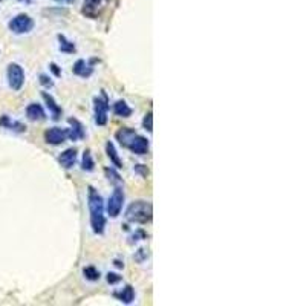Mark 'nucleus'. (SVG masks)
<instances>
[{
    "mask_svg": "<svg viewBox=\"0 0 306 306\" xmlns=\"http://www.w3.org/2000/svg\"><path fill=\"white\" fill-rule=\"evenodd\" d=\"M88 205L90 212V225L95 234H103L104 227H106V217H104V204L103 198L93 187H89L88 195Z\"/></svg>",
    "mask_w": 306,
    "mask_h": 306,
    "instance_id": "1",
    "label": "nucleus"
},
{
    "mask_svg": "<svg viewBox=\"0 0 306 306\" xmlns=\"http://www.w3.org/2000/svg\"><path fill=\"white\" fill-rule=\"evenodd\" d=\"M126 217L127 220L133 224H147L150 222L153 217V207L150 202H145V200H138V202H133L127 212H126Z\"/></svg>",
    "mask_w": 306,
    "mask_h": 306,
    "instance_id": "2",
    "label": "nucleus"
},
{
    "mask_svg": "<svg viewBox=\"0 0 306 306\" xmlns=\"http://www.w3.org/2000/svg\"><path fill=\"white\" fill-rule=\"evenodd\" d=\"M6 75H8V84L13 90H20L23 88L25 72H23V68L20 65H17V63H11V65H8Z\"/></svg>",
    "mask_w": 306,
    "mask_h": 306,
    "instance_id": "3",
    "label": "nucleus"
},
{
    "mask_svg": "<svg viewBox=\"0 0 306 306\" xmlns=\"http://www.w3.org/2000/svg\"><path fill=\"white\" fill-rule=\"evenodd\" d=\"M8 26L14 34H26V33H29V31H33L34 20L31 18L28 14H18L11 20V22H9Z\"/></svg>",
    "mask_w": 306,
    "mask_h": 306,
    "instance_id": "4",
    "label": "nucleus"
},
{
    "mask_svg": "<svg viewBox=\"0 0 306 306\" xmlns=\"http://www.w3.org/2000/svg\"><path fill=\"white\" fill-rule=\"evenodd\" d=\"M93 110H95V123H97L98 126H104L108 123L109 104H108L106 93H103L101 97L93 98Z\"/></svg>",
    "mask_w": 306,
    "mask_h": 306,
    "instance_id": "5",
    "label": "nucleus"
},
{
    "mask_svg": "<svg viewBox=\"0 0 306 306\" xmlns=\"http://www.w3.org/2000/svg\"><path fill=\"white\" fill-rule=\"evenodd\" d=\"M123 202H124V192L121 187H117L113 190V193L109 198V202H108V213L110 217H118V215L121 213V208H123Z\"/></svg>",
    "mask_w": 306,
    "mask_h": 306,
    "instance_id": "6",
    "label": "nucleus"
},
{
    "mask_svg": "<svg viewBox=\"0 0 306 306\" xmlns=\"http://www.w3.org/2000/svg\"><path fill=\"white\" fill-rule=\"evenodd\" d=\"M68 138V129H60V127H52L45 132V140L48 144L52 145H58L61 143H65Z\"/></svg>",
    "mask_w": 306,
    "mask_h": 306,
    "instance_id": "7",
    "label": "nucleus"
},
{
    "mask_svg": "<svg viewBox=\"0 0 306 306\" xmlns=\"http://www.w3.org/2000/svg\"><path fill=\"white\" fill-rule=\"evenodd\" d=\"M129 149L135 153V155H145L149 152V140L144 138V136L136 135L133 141L130 143Z\"/></svg>",
    "mask_w": 306,
    "mask_h": 306,
    "instance_id": "8",
    "label": "nucleus"
},
{
    "mask_svg": "<svg viewBox=\"0 0 306 306\" xmlns=\"http://www.w3.org/2000/svg\"><path fill=\"white\" fill-rule=\"evenodd\" d=\"M0 127L8 129V130H13V132H17V133H23L26 130V126L25 124H22L20 121H16V120H11L9 117H6V115H3V117L0 118Z\"/></svg>",
    "mask_w": 306,
    "mask_h": 306,
    "instance_id": "9",
    "label": "nucleus"
},
{
    "mask_svg": "<svg viewBox=\"0 0 306 306\" xmlns=\"http://www.w3.org/2000/svg\"><path fill=\"white\" fill-rule=\"evenodd\" d=\"M26 117L31 121H41L46 118V113L43 110V108L40 106L37 103H31L29 106L26 108Z\"/></svg>",
    "mask_w": 306,
    "mask_h": 306,
    "instance_id": "10",
    "label": "nucleus"
},
{
    "mask_svg": "<svg viewBox=\"0 0 306 306\" xmlns=\"http://www.w3.org/2000/svg\"><path fill=\"white\" fill-rule=\"evenodd\" d=\"M69 124L72 126L71 129H68V138H71L72 141H77V140H81L84 138V129H83V126L78 120L75 118H71L69 120Z\"/></svg>",
    "mask_w": 306,
    "mask_h": 306,
    "instance_id": "11",
    "label": "nucleus"
},
{
    "mask_svg": "<svg viewBox=\"0 0 306 306\" xmlns=\"http://www.w3.org/2000/svg\"><path fill=\"white\" fill-rule=\"evenodd\" d=\"M58 162L61 164V167L72 168L73 165H75V162H77V150L75 149H68V150H65V152H63L58 156Z\"/></svg>",
    "mask_w": 306,
    "mask_h": 306,
    "instance_id": "12",
    "label": "nucleus"
},
{
    "mask_svg": "<svg viewBox=\"0 0 306 306\" xmlns=\"http://www.w3.org/2000/svg\"><path fill=\"white\" fill-rule=\"evenodd\" d=\"M138 135L136 133L133 129H129V127H124V129H120L118 132H117V140L120 141V144L123 145V147H126V149H129V145H130V143L133 141V138L135 136Z\"/></svg>",
    "mask_w": 306,
    "mask_h": 306,
    "instance_id": "13",
    "label": "nucleus"
},
{
    "mask_svg": "<svg viewBox=\"0 0 306 306\" xmlns=\"http://www.w3.org/2000/svg\"><path fill=\"white\" fill-rule=\"evenodd\" d=\"M43 100L46 101V106L51 110V118L54 120V121L60 120V117H61V108L55 103V100L52 98L48 92H43Z\"/></svg>",
    "mask_w": 306,
    "mask_h": 306,
    "instance_id": "14",
    "label": "nucleus"
},
{
    "mask_svg": "<svg viewBox=\"0 0 306 306\" xmlns=\"http://www.w3.org/2000/svg\"><path fill=\"white\" fill-rule=\"evenodd\" d=\"M104 0H84L83 5V14H86L89 17H97L98 9L103 5Z\"/></svg>",
    "mask_w": 306,
    "mask_h": 306,
    "instance_id": "15",
    "label": "nucleus"
},
{
    "mask_svg": "<svg viewBox=\"0 0 306 306\" xmlns=\"http://www.w3.org/2000/svg\"><path fill=\"white\" fill-rule=\"evenodd\" d=\"M93 72V68L92 65H89V63H86L84 60H78L75 63V66H73V73H77V75L83 77V78H88L92 75Z\"/></svg>",
    "mask_w": 306,
    "mask_h": 306,
    "instance_id": "16",
    "label": "nucleus"
},
{
    "mask_svg": "<svg viewBox=\"0 0 306 306\" xmlns=\"http://www.w3.org/2000/svg\"><path fill=\"white\" fill-rule=\"evenodd\" d=\"M113 112H115V115H117V117H121V118H129L133 110H132V108L129 106L127 103L123 101V100H120V101L115 103V106H113Z\"/></svg>",
    "mask_w": 306,
    "mask_h": 306,
    "instance_id": "17",
    "label": "nucleus"
},
{
    "mask_svg": "<svg viewBox=\"0 0 306 306\" xmlns=\"http://www.w3.org/2000/svg\"><path fill=\"white\" fill-rule=\"evenodd\" d=\"M113 295L123 303H132L135 299V291L130 285H127V287H124L120 292H113Z\"/></svg>",
    "mask_w": 306,
    "mask_h": 306,
    "instance_id": "18",
    "label": "nucleus"
},
{
    "mask_svg": "<svg viewBox=\"0 0 306 306\" xmlns=\"http://www.w3.org/2000/svg\"><path fill=\"white\" fill-rule=\"evenodd\" d=\"M106 152H108V156L110 158L112 164H113L115 167H117V168H123V162H121V160H120V156H118L117 150H115V145H113L110 141L106 144Z\"/></svg>",
    "mask_w": 306,
    "mask_h": 306,
    "instance_id": "19",
    "label": "nucleus"
},
{
    "mask_svg": "<svg viewBox=\"0 0 306 306\" xmlns=\"http://www.w3.org/2000/svg\"><path fill=\"white\" fill-rule=\"evenodd\" d=\"M81 168H83L84 172H93V168H95V161H93L92 153H90L89 150H86V152H84V155H83Z\"/></svg>",
    "mask_w": 306,
    "mask_h": 306,
    "instance_id": "20",
    "label": "nucleus"
},
{
    "mask_svg": "<svg viewBox=\"0 0 306 306\" xmlns=\"http://www.w3.org/2000/svg\"><path fill=\"white\" fill-rule=\"evenodd\" d=\"M58 40H60L61 52H66V54H72V52H75V45H73L72 41L66 40L65 36H58Z\"/></svg>",
    "mask_w": 306,
    "mask_h": 306,
    "instance_id": "21",
    "label": "nucleus"
},
{
    "mask_svg": "<svg viewBox=\"0 0 306 306\" xmlns=\"http://www.w3.org/2000/svg\"><path fill=\"white\" fill-rule=\"evenodd\" d=\"M83 274H84V277H86L88 280H98L100 279V271L95 268V267H88V268H84L83 270Z\"/></svg>",
    "mask_w": 306,
    "mask_h": 306,
    "instance_id": "22",
    "label": "nucleus"
},
{
    "mask_svg": "<svg viewBox=\"0 0 306 306\" xmlns=\"http://www.w3.org/2000/svg\"><path fill=\"white\" fill-rule=\"evenodd\" d=\"M104 173L108 175V178H109V181L110 182H113V184H117V185H121L123 184V179H121V176L113 170V168H104Z\"/></svg>",
    "mask_w": 306,
    "mask_h": 306,
    "instance_id": "23",
    "label": "nucleus"
},
{
    "mask_svg": "<svg viewBox=\"0 0 306 306\" xmlns=\"http://www.w3.org/2000/svg\"><path fill=\"white\" fill-rule=\"evenodd\" d=\"M143 126H144V129H145V130H149V132L153 130V115H152V112H149V113H147L145 117H144Z\"/></svg>",
    "mask_w": 306,
    "mask_h": 306,
    "instance_id": "24",
    "label": "nucleus"
},
{
    "mask_svg": "<svg viewBox=\"0 0 306 306\" xmlns=\"http://www.w3.org/2000/svg\"><path fill=\"white\" fill-rule=\"evenodd\" d=\"M120 280H121V276H118V274H115V272L108 274V282L109 283H118Z\"/></svg>",
    "mask_w": 306,
    "mask_h": 306,
    "instance_id": "25",
    "label": "nucleus"
},
{
    "mask_svg": "<svg viewBox=\"0 0 306 306\" xmlns=\"http://www.w3.org/2000/svg\"><path fill=\"white\" fill-rule=\"evenodd\" d=\"M40 83L43 84V86H46V88H52V86H54V83H52L49 80V77H46V75H40Z\"/></svg>",
    "mask_w": 306,
    "mask_h": 306,
    "instance_id": "26",
    "label": "nucleus"
},
{
    "mask_svg": "<svg viewBox=\"0 0 306 306\" xmlns=\"http://www.w3.org/2000/svg\"><path fill=\"white\" fill-rule=\"evenodd\" d=\"M49 68H51L52 72L55 73V77H60V75H61V71L58 69V66L55 65V63H51V66H49Z\"/></svg>",
    "mask_w": 306,
    "mask_h": 306,
    "instance_id": "27",
    "label": "nucleus"
},
{
    "mask_svg": "<svg viewBox=\"0 0 306 306\" xmlns=\"http://www.w3.org/2000/svg\"><path fill=\"white\" fill-rule=\"evenodd\" d=\"M55 2L63 3V5H68V3H73V2H75V0H55Z\"/></svg>",
    "mask_w": 306,
    "mask_h": 306,
    "instance_id": "28",
    "label": "nucleus"
}]
</instances>
